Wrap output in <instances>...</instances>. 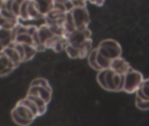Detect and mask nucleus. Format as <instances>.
Returning <instances> with one entry per match:
<instances>
[{
    "mask_svg": "<svg viewBox=\"0 0 149 126\" xmlns=\"http://www.w3.org/2000/svg\"><path fill=\"white\" fill-rule=\"evenodd\" d=\"M12 119L19 126H29L40 116L37 105L27 96L19 100L11 112Z\"/></svg>",
    "mask_w": 149,
    "mask_h": 126,
    "instance_id": "nucleus-1",
    "label": "nucleus"
},
{
    "mask_svg": "<svg viewBox=\"0 0 149 126\" xmlns=\"http://www.w3.org/2000/svg\"><path fill=\"white\" fill-rule=\"evenodd\" d=\"M97 81L106 91L119 92L124 90L125 75L114 72L111 69H105L98 71Z\"/></svg>",
    "mask_w": 149,
    "mask_h": 126,
    "instance_id": "nucleus-2",
    "label": "nucleus"
},
{
    "mask_svg": "<svg viewBox=\"0 0 149 126\" xmlns=\"http://www.w3.org/2000/svg\"><path fill=\"white\" fill-rule=\"evenodd\" d=\"M97 50L103 56L111 60L121 57L122 54V47L120 44L111 39L101 41L97 46Z\"/></svg>",
    "mask_w": 149,
    "mask_h": 126,
    "instance_id": "nucleus-3",
    "label": "nucleus"
},
{
    "mask_svg": "<svg viewBox=\"0 0 149 126\" xmlns=\"http://www.w3.org/2000/svg\"><path fill=\"white\" fill-rule=\"evenodd\" d=\"M143 81V75L139 71L131 68L130 70L125 75V84L123 91L129 94L136 92Z\"/></svg>",
    "mask_w": 149,
    "mask_h": 126,
    "instance_id": "nucleus-4",
    "label": "nucleus"
},
{
    "mask_svg": "<svg viewBox=\"0 0 149 126\" xmlns=\"http://www.w3.org/2000/svg\"><path fill=\"white\" fill-rule=\"evenodd\" d=\"M69 12L73 16L77 30H85L88 28L91 19L87 7H72Z\"/></svg>",
    "mask_w": 149,
    "mask_h": 126,
    "instance_id": "nucleus-5",
    "label": "nucleus"
},
{
    "mask_svg": "<svg viewBox=\"0 0 149 126\" xmlns=\"http://www.w3.org/2000/svg\"><path fill=\"white\" fill-rule=\"evenodd\" d=\"M68 44L80 47L86 40L91 39V32L89 28L85 30H76L67 36Z\"/></svg>",
    "mask_w": 149,
    "mask_h": 126,
    "instance_id": "nucleus-6",
    "label": "nucleus"
},
{
    "mask_svg": "<svg viewBox=\"0 0 149 126\" xmlns=\"http://www.w3.org/2000/svg\"><path fill=\"white\" fill-rule=\"evenodd\" d=\"M16 69V65L8 55L2 49L0 50V77L10 75Z\"/></svg>",
    "mask_w": 149,
    "mask_h": 126,
    "instance_id": "nucleus-7",
    "label": "nucleus"
},
{
    "mask_svg": "<svg viewBox=\"0 0 149 126\" xmlns=\"http://www.w3.org/2000/svg\"><path fill=\"white\" fill-rule=\"evenodd\" d=\"M26 95H34L40 96L43 100H45L47 103H49L52 99V88L40 86V85L30 86Z\"/></svg>",
    "mask_w": 149,
    "mask_h": 126,
    "instance_id": "nucleus-8",
    "label": "nucleus"
},
{
    "mask_svg": "<svg viewBox=\"0 0 149 126\" xmlns=\"http://www.w3.org/2000/svg\"><path fill=\"white\" fill-rule=\"evenodd\" d=\"M38 35H39V39L40 41V44L45 50H47V42L54 37L55 36V34L54 33V32L52 31L51 27L47 25V24H44L41 25L40 27H38Z\"/></svg>",
    "mask_w": 149,
    "mask_h": 126,
    "instance_id": "nucleus-9",
    "label": "nucleus"
},
{
    "mask_svg": "<svg viewBox=\"0 0 149 126\" xmlns=\"http://www.w3.org/2000/svg\"><path fill=\"white\" fill-rule=\"evenodd\" d=\"M68 43V42L67 37L55 35L47 42L46 47H47V49L54 50L55 53H60L63 49H65V46Z\"/></svg>",
    "mask_w": 149,
    "mask_h": 126,
    "instance_id": "nucleus-10",
    "label": "nucleus"
},
{
    "mask_svg": "<svg viewBox=\"0 0 149 126\" xmlns=\"http://www.w3.org/2000/svg\"><path fill=\"white\" fill-rule=\"evenodd\" d=\"M131 68L132 67L130 66L129 63L122 57H118L112 60L110 67V69H111L114 72L123 75H125L130 70Z\"/></svg>",
    "mask_w": 149,
    "mask_h": 126,
    "instance_id": "nucleus-11",
    "label": "nucleus"
},
{
    "mask_svg": "<svg viewBox=\"0 0 149 126\" xmlns=\"http://www.w3.org/2000/svg\"><path fill=\"white\" fill-rule=\"evenodd\" d=\"M2 50L8 55V57L13 61V63L16 65L17 68H19V66L23 63L22 60V57L20 55V53H19V51L15 48V46H13V44L12 43L11 45L6 46V47H2Z\"/></svg>",
    "mask_w": 149,
    "mask_h": 126,
    "instance_id": "nucleus-12",
    "label": "nucleus"
},
{
    "mask_svg": "<svg viewBox=\"0 0 149 126\" xmlns=\"http://www.w3.org/2000/svg\"><path fill=\"white\" fill-rule=\"evenodd\" d=\"M14 30L10 29H0V45L2 47H6L14 41Z\"/></svg>",
    "mask_w": 149,
    "mask_h": 126,
    "instance_id": "nucleus-13",
    "label": "nucleus"
},
{
    "mask_svg": "<svg viewBox=\"0 0 149 126\" xmlns=\"http://www.w3.org/2000/svg\"><path fill=\"white\" fill-rule=\"evenodd\" d=\"M34 2L37 6L38 10L44 16V18L54 8L55 6L54 0H34Z\"/></svg>",
    "mask_w": 149,
    "mask_h": 126,
    "instance_id": "nucleus-14",
    "label": "nucleus"
},
{
    "mask_svg": "<svg viewBox=\"0 0 149 126\" xmlns=\"http://www.w3.org/2000/svg\"><path fill=\"white\" fill-rule=\"evenodd\" d=\"M27 15H28L29 21L30 20H38V19H44V16L38 10L34 0H30V1H29L28 7H27Z\"/></svg>",
    "mask_w": 149,
    "mask_h": 126,
    "instance_id": "nucleus-15",
    "label": "nucleus"
},
{
    "mask_svg": "<svg viewBox=\"0 0 149 126\" xmlns=\"http://www.w3.org/2000/svg\"><path fill=\"white\" fill-rule=\"evenodd\" d=\"M135 93L136 96L139 97L140 99L149 101V78L144 79V81L142 82L139 88Z\"/></svg>",
    "mask_w": 149,
    "mask_h": 126,
    "instance_id": "nucleus-16",
    "label": "nucleus"
},
{
    "mask_svg": "<svg viewBox=\"0 0 149 126\" xmlns=\"http://www.w3.org/2000/svg\"><path fill=\"white\" fill-rule=\"evenodd\" d=\"M26 96L28 98H30L38 107L39 109V111H40V116H43L46 112H47V102L43 100L41 97L40 96H34V95H26Z\"/></svg>",
    "mask_w": 149,
    "mask_h": 126,
    "instance_id": "nucleus-17",
    "label": "nucleus"
},
{
    "mask_svg": "<svg viewBox=\"0 0 149 126\" xmlns=\"http://www.w3.org/2000/svg\"><path fill=\"white\" fill-rule=\"evenodd\" d=\"M14 41L13 43H22V44H30V45H33V36L28 33L27 32H24V33H17L14 34Z\"/></svg>",
    "mask_w": 149,
    "mask_h": 126,
    "instance_id": "nucleus-18",
    "label": "nucleus"
},
{
    "mask_svg": "<svg viewBox=\"0 0 149 126\" xmlns=\"http://www.w3.org/2000/svg\"><path fill=\"white\" fill-rule=\"evenodd\" d=\"M62 26H63V29L65 31L66 36L68 34H69L70 33H72V32L77 30L76 25H74V19H73V16H72V14H71V12L69 11L67 13L65 21H64Z\"/></svg>",
    "mask_w": 149,
    "mask_h": 126,
    "instance_id": "nucleus-19",
    "label": "nucleus"
},
{
    "mask_svg": "<svg viewBox=\"0 0 149 126\" xmlns=\"http://www.w3.org/2000/svg\"><path fill=\"white\" fill-rule=\"evenodd\" d=\"M20 20H13L9 19L6 18H4L0 15V27L5 28V29H10V30H14L19 24Z\"/></svg>",
    "mask_w": 149,
    "mask_h": 126,
    "instance_id": "nucleus-20",
    "label": "nucleus"
},
{
    "mask_svg": "<svg viewBox=\"0 0 149 126\" xmlns=\"http://www.w3.org/2000/svg\"><path fill=\"white\" fill-rule=\"evenodd\" d=\"M97 47L92 49L91 52L89 53V55H88V62H89V65L91 66V68H92L94 70L100 71L102 69H100L99 65L97 64Z\"/></svg>",
    "mask_w": 149,
    "mask_h": 126,
    "instance_id": "nucleus-21",
    "label": "nucleus"
},
{
    "mask_svg": "<svg viewBox=\"0 0 149 126\" xmlns=\"http://www.w3.org/2000/svg\"><path fill=\"white\" fill-rule=\"evenodd\" d=\"M22 44V43H21ZM24 48H25V59H24V62H27L29 60H31L35 54L37 53V49L33 45H30V44H23Z\"/></svg>",
    "mask_w": 149,
    "mask_h": 126,
    "instance_id": "nucleus-22",
    "label": "nucleus"
},
{
    "mask_svg": "<svg viewBox=\"0 0 149 126\" xmlns=\"http://www.w3.org/2000/svg\"><path fill=\"white\" fill-rule=\"evenodd\" d=\"M80 49V53H81V56L80 59H84L85 57H88L89 53L91 52L92 50V39H90L88 40H86L80 47H78Z\"/></svg>",
    "mask_w": 149,
    "mask_h": 126,
    "instance_id": "nucleus-23",
    "label": "nucleus"
},
{
    "mask_svg": "<svg viewBox=\"0 0 149 126\" xmlns=\"http://www.w3.org/2000/svg\"><path fill=\"white\" fill-rule=\"evenodd\" d=\"M65 52L67 53L68 56L71 59H77V58H80L81 56V53H80V49L78 47L74 46L70 44H67L65 46Z\"/></svg>",
    "mask_w": 149,
    "mask_h": 126,
    "instance_id": "nucleus-24",
    "label": "nucleus"
},
{
    "mask_svg": "<svg viewBox=\"0 0 149 126\" xmlns=\"http://www.w3.org/2000/svg\"><path fill=\"white\" fill-rule=\"evenodd\" d=\"M97 64L99 65L101 69H110L111 67V60L105 58L97 50Z\"/></svg>",
    "mask_w": 149,
    "mask_h": 126,
    "instance_id": "nucleus-25",
    "label": "nucleus"
},
{
    "mask_svg": "<svg viewBox=\"0 0 149 126\" xmlns=\"http://www.w3.org/2000/svg\"><path fill=\"white\" fill-rule=\"evenodd\" d=\"M30 0H24V2L20 7L19 11V19L23 21H29L28 19V15H27V7Z\"/></svg>",
    "mask_w": 149,
    "mask_h": 126,
    "instance_id": "nucleus-26",
    "label": "nucleus"
},
{
    "mask_svg": "<svg viewBox=\"0 0 149 126\" xmlns=\"http://www.w3.org/2000/svg\"><path fill=\"white\" fill-rule=\"evenodd\" d=\"M135 105L140 110H149V101L140 99L138 96L135 98Z\"/></svg>",
    "mask_w": 149,
    "mask_h": 126,
    "instance_id": "nucleus-27",
    "label": "nucleus"
},
{
    "mask_svg": "<svg viewBox=\"0 0 149 126\" xmlns=\"http://www.w3.org/2000/svg\"><path fill=\"white\" fill-rule=\"evenodd\" d=\"M35 85H40V86H45V87H51L48 81L45 78L39 77L34 80H33L30 83V86H35Z\"/></svg>",
    "mask_w": 149,
    "mask_h": 126,
    "instance_id": "nucleus-28",
    "label": "nucleus"
},
{
    "mask_svg": "<svg viewBox=\"0 0 149 126\" xmlns=\"http://www.w3.org/2000/svg\"><path fill=\"white\" fill-rule=\"evenodd\" d=\"M88 0H69V4L72 7H86Z\"/></svg>",
    "mask_w": 149,
    "mask_h": 126,
    "instance_id": "nucleus-29",
    "label": "nucleus"
},
{
    "mask_svg": "<svg viewBox=\"0 0 149 126\" xmlns=\"http://www.w3.org/2000/svg\"><path fill=\"white\" fill-rule=\"evenodd\" d=\"M91 4L96 5L97 6H102L104 4V0H88Z\"/></svg>",
    "mask_w": 149,
    "mask_h": 126,
    "instance_id": "nucleus-30",
    "label": "nucleus"
},
{
    "mask_svg": "<svg viewBox=\"0 0 149 126\" xmlns=\"http://www.w3.org/2000/svg\"><path fill=\"white\" fill-rule=\"evenodd\" d=\"M55 3H60V4H64V5H67L70 9L72 8V6H70L69 4V0H54Z\"/></svg>",
    "mask_w": 149,
    "mask_h": 126,
    "instance_id": "nucleus-31",
    "label": "nucleus"
},
{
    "mask_svg": "<svg viewBox=\"0 0 149 126\" xmlns=\"http://www.w3.org/2000/svg\"><path fill=\"white\" fill-rule=\"evenodd\" d=\"M0 29H1V27H0Z\"/></svg>",
    "mask_w": 149,
    "mask_h": 126,
    "instance_id": "nucleus-32",
    "label": "nucleus"
},
{
    "mask_svg": "<svg viewBox=\"0 0 149 126\" xmlns=\"http://www.w3.org/2000/svg\"><path fill=\"white\" fill-rule=\"evenodd\" d=\"M5 1H6V0H5Z\"/></svg>",
    "mask_w": 149,
    "mask_h": 126,
    "instance_id": "nucleus-33",
    "label": "nucleus"
}]
</instances>
